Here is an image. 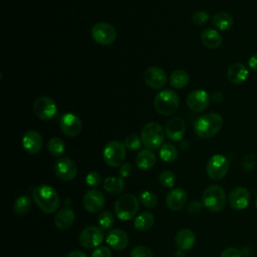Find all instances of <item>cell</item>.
<instances>
[{"instance_id":"cell-13","label":"cell","mask_w":257,"mask_h":257,"mask_svg":"<svg viewBox=\"0 0 257 257\" xmlns=\"http://www.w3.org/2000/svg\"><path fill=\"white\" fill-rule=\"evenodd\" d=\"M144 80L149 87L153 89H160L166 85L168 76L163 68L159 66H152L145 71Z\"/></svg>"},{"instance_id":"cell-38","label":"cell","mask_w":257,"mask_h":257,"mask_svg":"<svg viewBox=\"0 0 257 257\" xmlns=\"http://www.w3.org/2000/svg\"><path fill=\"white\" fill-rule=\"evenodd\" d=\"M208 20H209V14L203 10H198L194 12V14L192 15V22L197 26H202L206 24Z\"/></svg>"},{"instance_id":"cell-20","label":"cell","mask_w":257,"mask_h":257,"mask_svg":"<svg viewBox=\"0 0 257 257\" xmlns=\"http://www.w3.org/2000/svg\"><path fill=\"white\" fill-rule=\"evenodd\" d=\"M187 201V193L182 188L173 189L166 198L167 207L172 211H180L184 208Z\"/></svg>"},{"instance_id":"cell-24","label":"cell","mask_w":257,"mask_h":257,"mask_svg":"<svg viewBox=\"0 0 257 257\" xmlns=\"http://www.w3.org/2000/svg\"><path fill=\"white\" fill-rule=\"evenodd\" d=\"M175 242L181 250H190L196 242L195 233L191 229L183 228L177 232L175 236Z\"/></svg>"},{"instance_id":"cell-44","label":"cell","mask_w":257,"mask_h":257,"mask_svg":"<svg viewBox=\"0 0 257 257\" xmlns=\"http://www.w3.org/2000/svg\"><path fill=\"white\" fill-rule=\"evenodd\" d=\"M202 204L198 200H193L189 205H188V212L191 214H197L201 211L202 209Z\"/></svg>"},{"instance_id":"cell-12","label":"cell","mask_w":257,"mask_h":257,"mask_svg":"<svg viewBox=\"0 0 257 257\" xmlns=\"http://www.w3.org/2000/svg\"><path fill=\"white\" fill-rule=\"evenodd\" d=\"M54 173L62 181H72L77 174V168L75 163L67 158H59L54 164Z\"/></svg>"},{"instance_id":"cell-31","label":"cell","mask_w":257,"mask_h":257,"mask_svg":"<svg viewBox=\"0 0 257 257\" xmlns=\"http://www.w3.org/2000/svg\"><path fill=\"white\" fill-rule=\"evenodd\" d=\"M31 199L27 195H21L13 204V211L17 215H25L30 211Z\"/></svg>"},{"instance_id":"cell-45","label":"cell","mask_w":257,"mask_h":257,"mask_svg":"<svg viewBox=\"0 0 257 257\" xmlns=\"http://www.w3.org/2000/svg\"><path fill=\"white\" fill-rule=\"evenodd\" d=\"M132 170H133L132 169V165L125 163V164H122L119 167V171L118 172H119V175H120L121 178H127L131 175Z\"/></svg>"},{"instance_id":"cell-2","label":"cell","mask_w":257,"mask_h":257,"mask_svg":"<svg viewBox=\"0 0 257 257\" xmlns=\"http://www.w3.org/2000/svg\"><path fill=\"white\" fill-rule=\"evenodd\" d=\"M223 125V118L219 113L210 112L198 117L194 123V130L198 137L211 139L216 136Z\"/></svg>"},{"instance_id":"cell-33","label":"cell","mask_w":257,"mask_h":257,"mask_svg":"<svg viewBox=\"0 0 257 257\" xmlns=\"http://www.w3.org/2000/svg\"><path fill=\"white\" fill-rule=\"evenodd\" d=\"M47 150L53 157H60L65 151V144L64 142L57 137L50 139L47 145Z\"/></svg>"},{"instance_id":"cell-46","label":"cell","mask_w":257,"mask_h":257,"mask_svg":"<svg viewBox=\"0 0 257 257\" xmlns=\"http://www.w3.org/2000/svg\"><path fill=\"white\" fill-rule=\"evenodd\" d=\"M248 65L251 68V70L257 72V53L252 55L248 60Z\"/></svg>"},{"instance_id":"cell-8","label":"cell","mask_w":257,"mask_h":257,"mask_svg":"<svg viewBox=\"0 0 257 257\" xmlns=\"http://www.w3.org/2000/svg\"><path fill=\"white\" fill-rule=\"evenodd\" d=\"M92 39L100 45H110L116 38L115 28L107 22H98L91 28Z\"/></svg>"},{"instance_id":"cell-17","label":"cell","mask_w":257,"mask_h":257,"mask_svg":"<svg viewBox=\"0 0 257 257\" xmlns=\"http://www.w3.org/2000/svg\"><path fill=\"white\" fill-rule=\"evenodd\" d=\"M250 202V193L245 187H236L229 195V204L234 210H244Z\"/></svg>"},{"instance_id":"cell-7","label":"cell","mask_w":257,"mask_h":257,"mask_svg":"<svg viewBox=\"0 0 257 257\" xmlns=\"http://www.w3.org/2000/svg\"><path fill=\"white\" fill-rule=\"evenodd\" d=\"M125 150L126 148L124 144L118 141L108 142L104 146L103 153H102L105 164L113 168L120 167L125 160V155H126Z\"/></svg>"},{"instance_id":"cell-41","label":"cell","mask_w":257,"mask_h":257,"mask_svg":"<svg viewBox=\"0 0 257 257\" xmlns=\"http://www.w3.org/2000/svg\"><path fill=\"white\" fill-rule=\"evenodd\" d=\"M255 164H256V156H255V154L251 153V154L246 155L243 158L242 168H243V170L245 172H250V171H252L254 169Z\"/></svg>"},{"instance_id":"cell-3","label":"cell","mask_w":257,"mask_h":257,"mask_svg":"<svg viewBox=\"0 0 257 257\" xmlns=\"http://www.w3.org/2000/svg\"><path fill=\"white\" fill-rule=\"evenodd\" d=\"M202 203L210 212L218 213L226 205V194L222 187L211 185L206 188L202 194Z\"/></svg>"},{"instance_id":"cell-39","label":"cell","mask_w":257,"mask_h":257,"mask_svg":"<svg viewBox=\"0 0 257 257\" xmlns=\"http://www.w3.org/2000/svg\"><path fill=\"white\" fill-rule=\"evenodd\" d=\"M85 183L87 186H89L91 188H95V187L99 186L101 183V177H100L99 173L95 172V171L89 172L85 177Z\"/></svg>"},{"instance_id":"cell-36","label":"cell","mask_w":257,"mask_h":257,"mask_svg":"<svg viewBox=\"0 0 257 257\" xmlns=\"http://www.w3.org/2000/svg\"><path fill=\"white\" fill-rule=\"evenodd\" d=\"M142 139L136 134H130L124 139V146L131 151L139 150L142 146Z\"/></svg>"},{"instance_id":"cell-35","label":"cell","mask_w":257,"mask_h":257,"mask_svg":"<svg viewBox=\"0 0 257 257\" xmlns=\"http://www.w3.org/2000/svg\"><path fill=\"white\" fill-rule=\"evenodd\" d=\"M159 182L161 183L162 186L166 188H172L176 183V176L173 172L169 170L163 171L159 176Z\"/></svg>"},{"instance_id":"cell-32","label":"cell","mask_w":257,"mask_h":257,"mask_svg":"<svg viewBox=\"0 0 257 257\" xmlns=\"http://www.w3.org/2000/svg\"><path fill=\"white\" fill-rule=\"evenodd\" d=\"M159 155L164 162L171 163L178 158V150L172 144H165L161 147Z\"/></svg>"},{"instance_id":"cell-4","label":"cell","mask_w":257,"mask_h":257,"mask_svg":"<svg viewBox=\"0 0 257 257\" xmlns=\"http://www.w3.org/2000/svg\"><path fill=\"white\" fill-rule=\"evenodd\" d=\"M180 100L178 94L172 89H165L159 92L154 100L156 110L162 115H172L179 107Z\"/></svg>"},{"instance_id":"cell-47","label":"cell","mask_w":257,"mask_h":257,"mask_svg":"<svg viewBox=\"0 0 257 257\" xmlns=\"http://www.w3.org/2000/svg\"><path fill=\"white\" fill-rule=\"evenodd\" d=\"M65 257H87V255L85 253H83L82 251H71L69 252Z\"/></svg>"},{"instance_id":"cell-14","label":"cell","mask_w":257,"mask_h":257,"mask_svg":"<svg viewBox=\"0 0 257 257\" xmlns=\"http://www.w3.org/2000/svg\"><path fill=\"white\" fill-rule=\"evenodd\" d=\"M104 203L103 194L96 189L87 191L82 199L83 207L89 213H97L101 211L104 207Z\"/></svg>"},{"instance_id":"cell-40","label":"cell","mask_w":257,"mask_h":257,"mask_svg":"<svg viewBox=\"0 0 257 257\" xmlns=\"http://www.w3.org/2000/svg\"><path fill=\"white\" fill-rule=\"evenodd\" d=\"M131 257H154V254L146 246H137L132 249Z\"/></svg>"},{"instance_id":"cell-9","label":"cell","mask_w":257,"mask_h":257,"mask_svg":"<svg viewBox=\"0 0 257 257\" xmlns=\"http://www.w3.org/2000/svg\"><path fill=\"white\" fill-rule=\"evenodd\" d=\"M206 170L210 179L214 181L222 180L229 171V162L223 155H214L209 159Z\"/></svg>"},{"instance_id":"cell-43","label":"cell","mask_w":257,"mask_h":257,"mask_svg":"<svg viewBox=\"0 0 257 257\" xmlns=\"http://www.w3.org/2000/svg\"><path fill=\"white\" fill-rule=\"evenodd\" d=\"M220 257H242V253L239 249L234 248V247H229L227 249H225Z\"/></svg>"},{"instance_id":"cell-28","label":"cell","mask_w":257,"mask_h":257,"mask_svg":"<svg viewBox=\"0 0 257 257\" xmlns=\"http://www.w3.org/2000/svg\"><path fill=\"white\" fill-rule=\"evenodd\" d=\"M212 22L216 28H218L222 31H226V30H229L233 26L234 20H233L232 15L229 14L228 12L220 11V12H217L213 16Z\"/></svg>"},{"instance_id":"cell-6","label":"cell","mask_w":257,"mask_h":257,"mask_svg":"<svg viewBox=\"0 0 257 257\" xmlns=\"http://www.w3.org/2000/svg\"><path fill=\"white\" fill-rule=\"evenodd\" d=\"M139 211V201L132 194L122 195L114 203V214L121 221L135 217Z\"/></svg>"},{"instance_id":"cell-48","label":"cell","mask_w":257,"mask_h":257,"mask_svg":"<svg viewBox=\"0 0 257 257\" xmlns=\"http://www.w3.org/2000/svg\"><path fill=\"white\" fill-rule=\"evenodd\" d=\"M256 207H257V199H256Z\"/></svg>"},{"instance_id":"cell-5","label":"cell","mask_w":257,"mask_h":257,"mask_svg":"<svg viewBox=\"0 0 257 257\" xmlns=\"http://www.w3.org/2000/svg\"><path fill=\"white\" fill-rule=\"evenodd\" d=\"M141 139L148 149H158L164 143L165 133L161 124L156 121H150L143 126Z\"/></svg>"},{"instance_id":"cell-18","label":"cell","mask_w":257,"mask_h":257,"mask_svg":"<svg viewBox=\"0 0 257 257\" xmlns=\"http://www.w3.org/2000/svg\"><path fill=\"white\" fill-rule=\"evenodd\" d=\"M42 137L36 131H27L22 137V147L30 155L38 154L42 149Z\"/></svg>"},{"instance_id":"cell-26","label":"cell","mask_w":257,"mask_h":257,"mask_svg":"<svg viewBox=\"0 0 257 257\" xmlns=\"http://www.w3.org/2000/svg\"><path fill=\"white\" fill-rule=\"evenodd\" d=\"M157 162L156 155L151 150H143L141 151L137 158L136 163L139 169L141 170H150L152 169Z\"/></svg>"},{"instance_id":"cell-37","label":"cell","mask_w":257,"mask_h":257,"mask_svg":"<svg viewBox=\"0 0 257 257\" xmlns=\"http://www.w3.org/2000/svg\"><path fill=\"white\" fill-rule=\"evenodd\" d=\"M114 220H113V216L109 211H103L99 214L98 218H97V223L100 226L101 229H108L112 226Z\"/></svg>"},{"instance_id":"cell-22","label":"cell","mask_w":257,"mask_h":257,"mask_svg":"<svg viewBox=\"0 0 257 257\" xmlns=\"http://www.w3.org/2000/svg\"><path fill=\"white\" fill-rule=\"evenodd\" d=\"M248 69L247 67L240 62L233 63L229 66L227 70V78L228 80L235 85L242 84L248 77Z\"/></svg>"},{"instance_id":"cell-42","label":"cell","mask_w":257,"mask_h":257,"mask_svg":"<svg viewBox=\"0 0 257 257\" xmlns=\"http://www.w3.org/2000/svg\"><path fill=\"white\" fill-rule=\"evenodd\" d=\"M91 257H111V251L106 246L97 247L91 254Z\"/></svg>"},{"instance_id":"cell-27","label":"cell","mask_w":257,"mask_h":257,"mask_svg":"<svg viewBox=\"0 0 257 257\" xmlns=\"http://www.w3.org/2000/svg\"><path fill=\"white\" fill-rule=\"evenodd\" d=\"M104 190L110 195H120L124 190V181L121 177H107L103 183Z\"/></svg>"},{"instance_id":"cell-30","label":"cell","mask_w":257,"mask_h":257,"mask_svg":"<svg viewBox=\"0 0 257 257\" xmlns=\"http://www.w3.org/2000/svg\"><path fill=\"white\" fill-rule=\"evenodd\" d=\"M189 74L184 69H176L170 76V83L175 88H184L189 82Z\"/></svg>"},{"instance_id":"cell-11","label":"cell","mask_w":257,"mask_h":257,"mask_svg":"<svg viewBox=\"0 0 257 257\" xmlns=\"http://www.w3.org/2000/svg\"><path fill=\"white\" fill-rule=\"evenodd\" d=\"M104 234L101 228L96 226H89L83 229L79 235V243L82 247L87 249L97 248L103 241Z\"/></svg>"},{"instance_id":"cell-29","label":"cell","mask_w":257,"mask_h":257,"mask_svg":"<svg viewBox=\"0 0 257 257\" xmlns=\"http://www.w3.org/2000/svg\"><path fill=\"white\" fill-rule=\"evenodd\" d=\"M155 217L151 212H143L135 219V228L140 232H145L151 229L154 225Z\"/></svg>"},{"instance_id":"cell-15","label":"cell","mask_w":257,"mask_h":257,"mask_svg":"<svg viewBox=\"0 0 257 257\" xmlns=\"http://www.w3.org/2000/svg\"><path fill=\"white\" fill-rule=\"evenodd\" d=\"M210 96L204 89H195L187 96V105L193 111H202L208 107Z\"/></svg>"},{"instance_id":"cell-1","label":"cell","mask_w":257,"mask_h":257,"mask_svg":"<svg viewBox=\"0 0 257 257\" xmlns=\"http://www.w3.org/2000/svg\"><path fill=\"white\" fill-rule=\"evenodd\" d=\"M32 198L36 206L46 214L54 213L59 205V197L56 190L46 184L34 188Z\"/></svg>"},{"instance_id":"cell-21","label":"cell","mask_w":257,"mask_h":257,"mask_svg":"<svg viewBox=\"0 0 257 257\" xmlns=\"http://www.w3.org/2000/svg\"><path fill=\"white\" fill-rule=\"evenodd\" d=\"M186 131L185 122L180 117H172L166 124V135L167 137L174 142L181 141L184 137Z\"/></svg>"},{"instance_id":"cell-23","label":"cell","mask_w":257,"mask_h":257,"mask_svg":"<svg viewBox=\"0 0 257 257\" xmlns=\"http://www.w3.org/2000/svg\"><path fill=\"white\" fill-rule=\"evenodd\" d=\"M74 219L75 214L73 210L70 209L69 207H64L56 213L54 217V224L58 229L66 230L73 225Z\"/></svg>"},{"instance_id":"cell-10","label":"cell","mask_w":257,"mask_h":257,"mask_svg":"<svg viewBox=\"0 0 257 257\" xmlns=\"http://www.w3.org/2000/svg\"><path fill=\"white\" fill-rule=\"evenodd\" d=\"M34 114L42 120H50L57 113V105L49 96H40L33 103Z\"/></svg>"},{"instance_id":"cell-25","label":"cell","mask_w":257,"mask_h":257,"mask_svg":"<svg viewBox=\"0 0 257 257\" xmlns=\"http://www.w3.org/2000/svg\"><path fill=\"white\" fill-rule=\"evenodd\" d=\"M201 40L203 44L210 49H216L222 44V37L215 29L203 30L201 33Z\"/></svg>"},{"instance_id":"cell-19","label":"cell","mask_w":257,"mask_h":257,"mask_svg":"<svg viewBox=\"0 0 257 257\" xmlns=\"http://www.w3.org/2000/svg\"><path fill=\"white\" fill-rule=\"evenodd\" d=\"M105 241L111 249L119 251L127 247L128 236L121 229H112L107 233L105 237Z\"/></svg>"},{"instance_id":"cell-16","label":"cell","mask_w":257,"mask_h":257,"mask_svg":"<svg viewBox=\"0 0 257 257\" xmlns=\"http://www.w3.org/2000/svg\"><path fill=\"white\" fill-rule=\"evenodd\" d=\"M81 127L82 124L80 118L72 112H67L60 118V128L67 137L77 136L80 133Z\"/></svg>"},{"instance_id":"cell-34","label":"cell","mask_w":257,"mask_h":257,"mask_svg":"<svg viewBox=\"0 0 257 257\" xmlns=\"http://www.w3.org/2000/svg\"><path fill=\"white\" fill-rule=\"evenodd\" d=\"M140 201L147 208H153L158 203V197L151 191H143L140 193Z\"/></svg>"}]
</instances>
